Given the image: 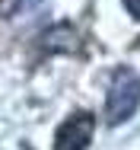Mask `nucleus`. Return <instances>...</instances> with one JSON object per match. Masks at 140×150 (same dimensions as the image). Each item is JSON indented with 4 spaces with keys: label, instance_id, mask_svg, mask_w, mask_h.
Masks as SVG:
<instances>
[{
    "label": "nucleus",
    "instance_id": "1",
    "mask_svg": "<svg viewBox=\"0 0 140 150\" xmlns=\"http://www.w3.org/2000/svg\"><path fill=\"white\" fill-rule=\"evenodd\" d=\"M140 105V77L134 70L121 67L112 77V86H108V99H105V112H108V121L118 125V121H127Z\"/></svg>",
    "mask_w": 140,
    "mask_h": 150
},
{
    "label": "nucleus",
    "instance_id": "2",
    "mask_svg": "<svg viewBox=\"0 0 140 150\" xmlns=\"http://www.w3.org/2000/svg\"><path fill=\"white\" fill-rule=\"evenodd\" d=\"M96 121L89 112H77L54 131V150H86L92 141Z\"/></svg>",
    "mask_w": 140,
    "mask_h": 150
},
{
    "label": "nucleus",
    "instance_id": "3",
    "mask_svg": "<svg viewBox=\"0 0 140 150\" xmlns=\"http://www.w3.org/2000/svg\"><path fill=\"white\" fill-rule=\"evenodd\" d=\"M124 6H127V13L140 23V0H124Z\"/></svg>",
    "mask_w": 140,
    "mask_h": 150
},
{
    "label": "nucleus",
    "instance_id": "4",
    "mask_svg": "<svg viewBox=\"0 0 140 150\" xmlns=\"http://www.w3.org/2000/svg\"><path fill=\"white\" fill-rule=\"evenodd\" d=\"M19 3H23V6H29V3H38V0H19Z\"/></svg>",
    "mask_w": 140,
    "mask_h": 150
}]
</instances>
